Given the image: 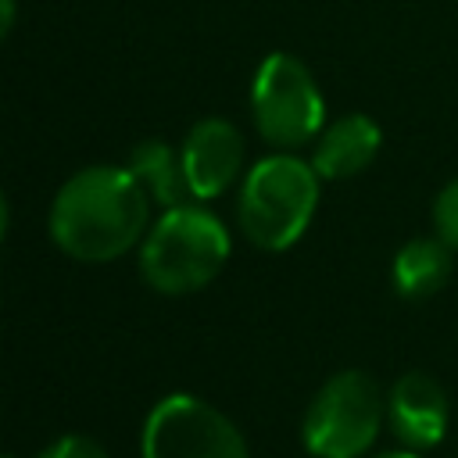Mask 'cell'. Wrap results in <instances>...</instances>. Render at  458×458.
Listing matches in <instances>:
<instances>
[{
    "instance_id": "cell-3",
    "label": "cell",
    "mask_w": 458,
    "mask_h": 458,
    "mask_svg": "<svg viewBox=\"0 0 458 458\" xmlns=\"http://www.w3.org/2000/svg\"><path fill=\"white\" fill-rule=\"evenodd\" d=\"M318 172L290 150L261 157L240 186L236 222L243 236L261 250L293 247L318 208Z\"/></svg>"
},
{
    "instance_id": "cell-13",
    "label": "cell",
    "mask_w": 458,
    "mask_h": 458,
    "mask_svg": "<svg viewBox=\"0 0 458 458\" xmlns=\"http://www.w3.org/2000/svg\"><path fill=\"white\" fill-rule=\"evenodd\" d=\"M36 458H107V451H104L93 437L64 433V437H57L54 444H47Z\"/></svg>"
},
{
    "instance_id": "cell-8",
    "label": "cell",
    "mask_w": 458,
    "mask_h": 458,
    "mask_svg": "<svg viewBox=\"0 0 458 458\" xmlns=\"http://www.w3.org/2000/svg\"><path fill=\"white\" fill-rule=\"evenodd\" d=\"M451 419L447 394L429 372H404L386 394V426L408 451H429L444 440Z\"/></svg>"
},
{
    "instance_id": "cell-4",
    "label": "cell",
    "mask_w": 458,
    "mask_h": 458,
    "mask_svg": "<svg viewBox=\"0 0 458 458\" xmlns=\"http://www.w3.org/2000/svg\"><path fill=\"white\" fill-rule=\"evenodd\" d=\"M386 422V394L361 369L329 376L301 422V440L311 458H361L372 451Z\"/></svg>"
},
{
    "instance_id": "cell-9",
    "label": "cell",
    "mask_w": 458,
    "mask_h": 458,
    "mask_svg": "<svg viewBox=\"0 0 458 458\" xmlns=\"http://www.w3.org/2000/svg\"><path fill=\"white\" fill-rule=\"evenodd\" d=\"M379 143L383 132L369 114H340L315 136L311 168L318 179H351L376 161Z\"/></svg>"
},
{
    "instance_id": "cell-10",
    "label": "cell",
    "mask_w": 458,
    "mask_h": 458,
    "mask_svg": "<svg viewBox=\"0 0 458 458\" xmlns=\"http://www.w3.org/2000/svg\"><path fill=\"white\" fill-rule=\"evenodd\" d=\"M451 247L440 236H415L408 240L390 265V279L394 290L404 301H426L433 293L444 290V283L451 279Z\"/></svg>"
},
{
    "instance_id": "cell-1",
    "label": "cell",
    "mask_w": 458,
    "mask_h": 458,
    "mask_svg": "<svg viewBox=\"0 0 458 458\" xmlns=\"http://www.w3.org/2000/svg\"><path fill=\"white\" fill-rule=\"evenodd\" d=\"M150 222V193L129 168L89 165L64 179L50 204V240L75 261L104 265L129 254Z\"/></svg>"
},
{
    "instance_id": "cell-17",
    "label": "cell",
    "mask_w": 458,
    "mask_h": 458,
    "mask_svg": "<svg viewBox=\"0 0 458 458\" xmlns=\"http://www.w3.org/2000/svg\"><path fill=\"white\" fill-rule=\"evenodd\" d=\"M0 458H11V454H0Z\"/></svg>"
},
{
    "instance_id": "cell-6",
    "label": "cell",
    "mask_w": 458,
    "mask_h": 458,
    "mask_svg": "<svg viewBox=\"0 0 458 458\" xmlns=\"http://www.w3.org/2000/svg\"><path fill=\"white\" fill-rule=\"evenodd\" d=\"M140 458H247V440L215 404L168 394L143 422Z\"/></svg>"
},
{
    "instance_id": "cell-12",
    "label": "cell",
    "mask_w": 458,
    "mask_h": 458,
    "mask_svg": "<svg viewBox=\"0 0 458 458\" xmlns=\"http://www.w3.org/2000/svg\"><path fill=\"white\" fill-rule=\"evenodd\" d=\"M433 233L458 250V179H451L433 200Z\"/></svg>"
},
{
    "instance_id": "cell-16",
    "label": "cell",
    "mask_w": 458,
    "mask_h": 458,
    "mask_svg": "<svg viewBox=\"0 0 458 458\" xmlns=\"http://www.w3.org/2000/svg\"><path fill=\"white\" fill-rule=\"evenodd\" d=\"M4 236H7V200L0 193V243H4Z\"/></svg>"
},
{
    "instance_id": "cell-7",
    "label": "cell",
    "mask_w": 458,
    "mask_h": 458,
    "mask_svg": "<svg viewBox=\"0 0 458 458\" xmlns=\"http://www.w3.org/2000/svg\"><path fill=\"white\" fill-rule=\"evenodd\" d=\"M179 157H182L186 193L193 200H211L225 193L243 172V136L225 118H200L197 125H190Z\"/></svg>"
},
{
    "instance_id": "cell-14",
    "label": "cell",
    "mask_w": 458,
    "mask_h": 458,
    "mask_svg": "<svg viewBox=\"0 0 458 458\" xmlns=\"http://www.w3.org/2000/svg\"><path fill=\"white\" fill-rule=\"evenodd\" d=\"M14 0H0V39L11 32V25H14Z\"/></svg>"
},
{
    "instance_id": "cell-15",
    "label": "cell",
    "mask_w": 458,
    "mask_h": 458,
    "mask_svg": "<svg viewBox=\"0 0 458 458\" xmlns=\"http://www.w3.org/2000/svg\"><path fill=\"white\" fill-rule=\"evenodd\" d=\"M372 458H422V454L419 451H408V447H394V451H379Z\"/></svg>"
},
{
    "instance_id": "cell-2",
    "label": "cell",
    "mask_w": 458,
    "mask_h": 458,
    "mask_svg": "<svg viewBox=\"0 0 458 458\" xmlns=\"http://www.w3.org/2000/svg\"><path fill=\"white\" fill-rule=\"evenodd\" d=\"M229 229L200 204L165 208L140 243V276L168 297L204 290L229 261Z\"/></svg>"
},
{
    "instance_id": "cell-5",
    "label": "cell",
    "mask_w": 458,
    "mask_h": 458,
    "mask_svg": "<svg viewBox=\"0 0 458 458\" xmlns=\"http://www.w3.org/2000/svg\"><path fill=\"white\" fill-rule=\"evenodd\" d=\"M250 114L258 136L276 150H297L311 143L326 125V100L315 75L293 54H268L250 86Z\"/></svg>"
},
{
    "instance_id": "cell-11",
    "label": "cell",
    "mask_w": 458,
    "mask_h": 458,
    "mask_svg": "<svg viewBox=\"0 0 458 458\" xmlns=\"http://www.w3.org/2000/svg\"><path fill=\"white\" fill-rule=\"evenodd\" d=\"M125 168L140 179V186L161 208H175V204H182L190 197L186 193V175H182V157L165 140H143V143H136Z\"/></svg>"
}]
</instances>
